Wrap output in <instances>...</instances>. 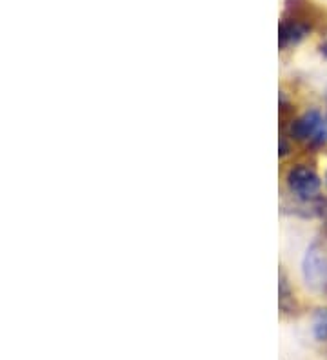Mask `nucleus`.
Listing matches in <instances>:
<instances>
[{
    "instance_id": "nucleus-1",
    "label": "nucleus",
    "mask_w": 327,
    "mask_h": 360,
    "mask_svg": "<svg viewBox=\"0 0 327 360\" xmlns=\"http://www.w3.org/2000/svg\"><path fill=\"white\" fill-rule=\"evenodd\" d=\"M286 182H288L289 191L302 202H314L320 197L323 186L322 176L307 164H297L289 167Z\"/></svg>"
},
{
    "instance_id": "nucleus-2",
    "label": "nucleus",
    "mask_w": 327,
    "mask_h": 360,
    "mask_svg": "<svg viewBox=\"0 0 327 360\" xmlns=\"http://www.w3.org/2000/svg\"><path fill=\"white\" fill-rule=\"evenodd\" d=\"M302 275L309 285H326L327 290V255L320 242H313L302 260Z\"/></svg>"
},
{
    "instance_id": "nucleus-3",
    "label": "nucleus",
    "mask_w": 327,
    "mask_h": 360,
    "mask_svg": "<svg viewBox=\"0 0 327 360\" xmlns=\"http://www.w3.org/2000/svg\"><path fill=\"white\" fill-rule=\"evenodd\" d=\"M323 126V115L320 110H309L289 124V136L297 142L309 144Z\"/></svg>"
},
{
    "instance_id": "nucleus-4",
    "label": "nucleus",
    "mask_w": 327,
    "mask_h": 360,
    "mask_svg": "<svg viewBox=\"0 0 327 360\" xmlns=\"http://www.w3.org/2000/svg\"><path fill=\"white\" fill-rule=\"evenodd\" d=\"M309 31V24L305 22V20H300L298 17L283 18L278 27V46L282 49H286L291 44H298Z\"/></svg>"
},
{
    "instance_id": "nucleus-5",
    "label": "nucleus",
    "mask_w": 327,
    "mask_h": 360,
    "mask_svg": "<svg viewBox=\"0 0 327 360\" xmlns=\"http://www.w3.org/2000/svg\"><path fill=\"white\" fill-rule=\"evenodd\" d=\"M313 335L319 342L327 340V308H319L313 315Z\"/></svg>"
},
{
    "instance_id": "nucleus-6",
    "label": "nucleus",
    "mask_w": 327,
    "mask_h": 360,
    "mask_svg": "<svg viewBox=\"0 0 327 360\" xmlns=\"http://www.w3.org/2000/svg\"><path fill=\"white\" fill-rule=\"evenodd\" d=\"M278 291H280V309L288 313L293 311V295H291V290H289L288 281H286L283 275H280Z\"/></svg>"
},
{
    "instance_id": "nucleus-7",
    "label": "nucleus",
    "mask_w": 327,
    "mask_h": 360,
    "mask_svg": "<svg viewBox=\"0 0 327 360\" xmlns=\"http://www.w3.org/2000/svg\"><path fill=\"white\" fill-rule=\"evenodd\" d=\"M314 213L320 217L323 224H327V195H320L316 200H314Z\"/></svg>"
},
{
    "instance_id": "nucleus-8",
    "label": "nucleus",
    "mask_w": 327,
    "mask_h": 360,
    "mask_svg": "<svg viewBox=\"0 0 327 360\" xmlns=\"http://www.w3.org/2000/svg\"><path fill=\"white\" fill-rule=\"evenodd\" d=\"M289 153V144L286 141V136H280V144H278V155L280 157H286Z\"/></svg>"
},
{
    "instance_id": "nucleus-9",
    "label": "nucleus",
    "mask_w": 327,
    "mask_h": 360,
    "mask_svg": "<svg viewBox=\"0 0 327 360\" xmlns=\"http://www.w3.org/2000/svg\"><path fill=\"white\" fill-rule=\"evenodd\" d=\"M320 51H322V55H323V57L327 58V40H323V44L320 46Z\"/></svg>"
},
{
    "instance_id": "nucleus-10",
    "label": "nucleus",
    "mask_w": 327,
    "mask_h": 360,
    "mask_svg": "<svg viewBox=\"0 0 327 360\" xmlns=\"http://www.w3.org/2000/svg\"><path fill=\"white\" fill-rule=\"evenodd\" d=\"M322 128H323V131H326V135H327V115H326V117H323V126H322Z\"/></svg>"
},
{
    "instance_id": "nucleus-11",
    "label": "nucleus",
    "mask_w": 327,
    "mask_h": 360,
    "mask_svg": "<svg viewBox=\"0 0 327 360\" xmlns=\"http://www.w3.org/2000/svg\"><path fill=\"white\" fill-rule=\"evenodd\" d=\"M323 186H327V172H326V175H323Z\"/></svg>"
}]
</instances>
